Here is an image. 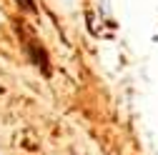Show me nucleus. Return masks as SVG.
Returning <instances> with one entry per match:
<instances>
[{
	"instance_id": "f257e3e1",
	"label": "nucleus",
	"mask_w": 158,
	"mask_h": 155,
	"mask_svg": "<svg viewBox=\"0 0 158 155\" xmlns=\"http://www.w3.org/2000/svg\"><path fill=\"white\" fill-rule=\"evenodd\" d=\"M18 33H23V48H25L28 58L33 60V65H35L38 70H40V73L48 78V75H50V58H48V50L43 48V43L38 40L33 33H28L25 28H20Z\"/></svg>"
},
{
	"instance_id": "f03ea898",
	"label": "nucleus",
	"mask_w": 158,
	"mask_h": 155,
	"mask_svg": "<svg viewBox=\"0 0 158 155\" xmlns=\"http://www.w3.org/2000/svg\"><path fill=\"white\" fill-rule=\"evenodd\" d=\"M20 148L23 150H38V148H40V140H38V135L30 128L20 133Z\"/></svg>"
},
{
	"instance_id": "7ed1b4c3",
	"label": "nucleus",
	"mask_w": 158,
	"mask_h": 155,
	"mask_svg": "<svg viewBox=\"0 0 158 155\" xmlns=\"http://www.w3.org/2000/svg\"><path fill=\"white\" fill-rule=\"evenodd\" d=\"M15 3L20 5L25 13H35V3H33V0H15Z\"/></svg>"
}]
</instances>
